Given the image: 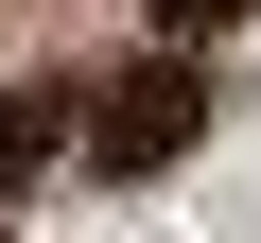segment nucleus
I'll return each mask as SVG.
<instances>
[{
	"mask_svg": "<svg viewBox=\"0 0 261 243\" xmlns=\"http://www.w3.org/2000/svg\"><path fill=\"white\" fill-rule=\"evenodd\" d=\"M70 122H87L70 87H0V208H18V191H35L53 157H70Z\"/></svg>",
	"mask_w": 261,
	"mask_h": 243,
	"instance_id": "2",
	"label": "nucleus"
},
{
	"mask_svg": "<svg viewBox=\"0 0 261 243\" xmlns=\"http://www.w3.org/2000/svg\"><path fill=\"white\" fill-rule=\"evenodd\" d=\"M192 122H209V87H192V52L157 35L140 70H105V104L70 122V139H87V174H105V191H140V174H174V157H192Z\"/></svg>",
	"mask_w": 261,
	"mask_h": 243,
	"instance_id": "1",
	"label": "nucleus"
},
{
	"mask_svg": "<svg viewBox=\"0 0 261 243\" xmlns=\"http://www.w3.org/2000/svg\"><path fill=\"white\" fill-rule=\"evenodd\" d=\"M244 18H261V0H157V35H174V52H192V35H244Z\"/></svg>",
	"mask_w": 261,
	"mask_h": 243,
	"instance_id": "3",
	"label": "nucleus"
}]
</instances>
